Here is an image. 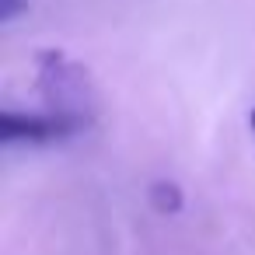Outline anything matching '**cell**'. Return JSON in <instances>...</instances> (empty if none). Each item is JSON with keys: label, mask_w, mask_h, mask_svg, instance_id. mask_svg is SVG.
Returning a JSON list of instances; mask_svg holds the SVG:
<instances>
[{"label": "cell", "mask_w": 255, "mask_h": 255, "mask_svg": "<svg viewBox=\"0 0 255 255\" xmlns=\"http://www.w3.org/2000/svg\"><path fill=\"white\" fill-rule=\"evenodd\" d=\"M182 189L175 185V182H168V178H157L154 185H150V206L157 210V213H178L182 210Z\"/></svg>", "instance_id": "3957f363"}, {"label": "cell", "mask_w": 255, "mask_h": 255, "mask_svg": "<svg viewBox=\"0 0 255 255\" xmlns=\"http://www.w3.org/2000/svg\"><path fill=\"white\" fill-rule=\"evenodd\" d=\"M35 84L46 98V109L56 116H70L77 123H91L95 116V84L84 63L70 60L63 49L35 53Z\"/></svg>", "instance_id": "6da1fadb"}, {"label": "cell", "mask_w": 255, "mask_h": 255, "mask_svg": "<svg viewBox=\"0 0 255 255\" xmlns=\"http://www.w3.org/2000/svg\"><path fill=\"white\" fill-rule=\"evenodd\" d=\"M248 123H252V133H255V109H252V116H248Z\"/></svg>", "instance_id": "5b68a950"}, {"label": "cell", "mask_w": 255, "mask_h": 255, "mask_svg": "<svg viewBox=\"0 0 255 255\" xmlns=\"http://www.w3.org/2000/svg\"><path fill=\"white\" fill-rule=\"evenodd\" d=\"M28 7V0H0V21H14Z\"/></svg>", "instance_id": "277c9868"}, {"label": "cell", "mask_w": 255, "mask_h": 255, "mask_svg": "<svg viewBox=\"0 0 255 255\" xmlns=\"http://www.w3.org/2000/svg\"><path fill=\"white\" fill-rule=\"evenodd\" d=\"M84 123L70 119V116H56V112H42V116H32V112H0V140L4 143H18V140H28V143H49V140H63L70 133H77Z\"/></svg>", "instance_id": "7a4b0ae2"}]
</instances>
